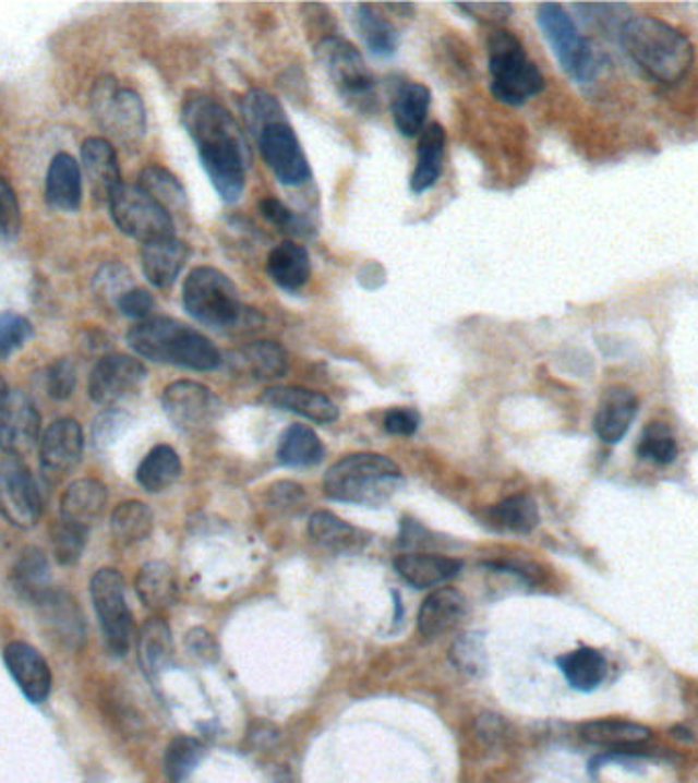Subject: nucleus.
Returning a JSON list of instances; mask_svg holds the SVG:
<instances>
[{
    "instance_id": "obj_1",
    "label": "nucleus",
    "mask_w": 698,
    "mask_h": 783,
    "mask_svg": "<svg viewBox=\"0 0 698 783\" xmlns=\"http://www.w3.org/2000/svg\"><path fill=\"white\" fill-rule=\"evenodd\" d=\"M180 117L213 189L222 203H238L245 190L250 149L231 110L213 96L192 93L184 98Z\"/></svg>"
},
{
    "instance_id": "obj_2",
    "label": "nucleus",
    "mask_w": 698,
    "mask_h": 783,
    "mask_svg": "<svg viewBox=\"0 0 698 783\" xmlns=\"http://www.w3.org/2000/svg\"><path fill=\"white\" fill-rule=\"evenodd\" d=\"M128 344L145 360L196 372H210L222 363L217 345L201 330L186 327L170 316H149L133 325L128 333Z\"/></svg>"
},
{
    "instance_id": "obj_3",
    "label": "nucleus",
    "mask_w": 698,
    "mask_h": 783,
    "mask_svg": "<svg viewBox=\"0 0 698 783\" xmlns=\"http://www.w3.org/2000/svg\"><path fill=\"white\" fill-rule=\"evenodd\" d=\"M619 41L641 70L666 84L683 80L695 62L688 37L653 16L627 19L619 27Z\"/></svg>"
},
{
    "instance_id": "obj_4",
    "label": "nucleus",
    "mask_w": 698,
    "mask_h": 783,
    "mask_svg": "<svg viewBox=\"0 0 698 783\" xmlns=\"http://www.w3.org/2000/svg\"><path fill=\"white\" fill-rule=\"evenodd\" d=\"M182 304L196 323L221 333H243L264 321L262 314L241 302L238 286L217 267L192 269L182 286Z\"/></svg>"
},
{
    "instance_id": "obj_5",
    "label": "nucleus",
    "mask_w": 698,
    "mask_h": 783,
    "mask_svg": "<svg viewBox=\"0 0 698 783\" xmlns=\"http://www.w3.org/2000/svg\"><path fill=\"white\" fill-rule=\"evenodd\" d=\"M323 487L334 501L382 506L402 487V473L386 455L351 454L327 470Z\"/></svg>"
},
{
    "instance_id": "obj_6",
    "label": "nucleus",
    "mask_w": 698,
    "mask_h": 783,
    "mask_svg": "<svg viewBox=\"0 0 698 783\" xmlns=\"http://www.w3.org/2000/svg\"><path fill=\"white\" fill-rule=\"evenodd\" d=\"M486 48L491 93L498 103L519 107L545 88V80L538 65L529 60L524 44L513 33L492 27L486 37Z\"/></svg>"
},
{
    "instance_id": "obj_7",
    "label": "nucleus",
    "mask_w": 698,
    "mask_h": 783,
    "mask_svg": "<svg viewBox=\"0 0 698 783\" xmlns=\"http://www.w3.org/2000/svg\"><path fill=\"white\" fill-rule=\"evenodd\" d=\"M315 58L349 109L362 115L376 110V80L368 70L360 49L339 35H323L315 46Z\"/></svg>"
},
{
    "instance_id": "obj_8",
    "label": "nucleus",
    "mask_w": 698,
    "mask_h": 783,
    "mask_svg": "<svg viewBox=\"0 0 698 783\" xmlns=\"http://www.w3.org/2000/svg\"><path fill=\"white\" fill-rule=\"evenodd\" d=\"M91 107L96 123L111 135L115 142L135 147L142 143L147 131V115L142 96L131 88H123L111 76L96 80Z\"/></svg>"
},
{
    "instance_id": "obj_9",
    "label": "nucleus",
    "mask_w": 698,
    "mask_h": 783,
    "mask_svg": "<svg viewBox=\"0 0 698 783\" xmlns=\"http://www.w3.org/2000/svg\"><path fill=\"white\" fill-rule=\"evenodd\" d=\"M111 219L121 233L142 243L174 237L172 215L140 184H121L109 198Z\"/></svg>"
},
{
    "instance_id": "obj_10",
    "label": "nucleus",
    "mask_w": 698,
    "mask_h": 783,
    "mask_svg": "<svg viewBox=\"0 0 698 783\" xmlns=\"http://www.w3.org/2000/svg\"><path fill=\"white\" fill-rule=\"evenodd\" d=\"M538 23L547 39L550 48L556 53L557 62L578 82H590L597 74L594 53L588 46L587 39L578 27L574 25L568 13L559 4H540L538 7Z\"/></svg>"
},
{
    "instance_id": "obj_11",
    "label": "nucleus",
    "mask_w": 698,
    "mask_h": 783,
    "mask_svg": "<svg viewBox=\"0 0 698 783\" xmlns=\"http://www.w3.org/2000/svg\"><path fill=\"white\" fill-rule=\"evenodd\" d=\"M91 598L111 653L125 655L133 637V618L121 574L111 567L98 569L91 580Z\"/></svg>"
},
{
    "instance_id": "obj_12",
    "label": "nucleus",
    "mask_w": 698,
    "mask_h": 783,
    "mask_svg": "<svg viewBox=\"0 0 698 783\" xmlns=\"http://www.w3.org/2000/svg\"><path fill=\"white\" fill-rule=\"evenodd\" d=\"M0 515L21 531L33 529L44 515V501L27 463L4 455L0 461Z\"/></svg>"
},
{
    "instance_id": "obj_13",
    "label": "nucleus",
    "mask_w": 698,
    "mask_h": 783,
    "mask_svg": "<svg viewBox=\"0 0 698 783\" xmlns=\"http://www.w3.org/2000/svg\"><path fill=\"white\" fill-rule=\"evenodd\" d=\"M255 143L266 166L285 186H301L311 180V166L302 152L301 142L288 121L266 127Z\"/></svg>"
},
{
    "instance_id": "obj_14",
    "label": "nucleus",
    "mask_w": 698,
    "mask_h": 783,
    "mask_svg": "<svg viewBox=\"0 0 698 783\" xmlns=\"http://www.w3.org/2000/svg\"><path fill=\"white\" fill-rule=\"evenodd\" d=\"M161 407L178 431L201 433L215 421L219 400L207 386L191 380H178L161 394Z\"/></svg>"
},
{
    "instance_id": "obj_15",
    "label": "nucleus",
    "mask_w": 698,
    "mask_h": 783,
    "mask_svg": "<svg viewBox=\"0 0 698 783\" xmlns=\"http://www.w3.org/2000/svg\"><path fill=\"white\" fill-rule=\"evenodd\" d=\"M145 377L147 370L142 361L123 353H109L96 361L88 380V394L96 405L115 408L140 390Z\"/></svg>"
},
{
    "instance_id": "obj_16",
    "label": "nucleus",
    "mask_w": 698,
    "mask_h": 783,
    "mask_svg": "<svg viewBox=\"0 0 698 783\" xmlns=\"http://www.w3.org/2000/svg\"><path fill=\"white\" fill-rule=\"evenodd\" d=\"M41 417L32 398L21 390H11L0 410V449L4 455L25 457L41 441Z\"/></svg>"
},
{
    "instance_id": "obj_17",
    "label": "nucleus",
    "mask_w": 698,
    "mask_h": 783,
    "mask_svg": "<svg viewBox=\"0 0 698 783\" xmlns=\"http://www.w3.org/2000/svg\"><path fill=\"white\" fill-rule=\"evenodd\" d=\"M84 454V433L74 419L64 417L49 424L39 441V461L46 475L62 478L74 470Z\"/></svg>"
},
{
    "instance_id": "obj_18",
    "label": "nucleus",
    "mask_w": 698,
    "mask_h": 783,
    "mask_svg": "<svg viewBox=\"0 0 698 783\" xmlns=\"http://www.w3.org/2000/svg\"><path fill=\"white\" fill-rule=\"evenodd\" d=\"M4 665L19 689L33 704H44L51 691V670L46 658L29 642L13 641L4 649Z\"/></svg>"
},
{
    "instance_id": "obj_19",
    "label": "nucleus",
    "mask_w": 698,
    "mask_h": 783,
    "mask_svg": "<svg viewBox=\"0 0 698 783\" xmlns=\"http://www.w3.org/2000/svg\"><path fill=\"white\" fill-rule=\"evenodd\" d=\"M80 168L98 203H109L112 192L123 184L117 149L105 137H86L80 147Z\"/></svg>"
},
{
    "instance_id": "obj_20",
    "label": "nucleus",
    "mask_w": 698,
    "mask_h": 783,
    "mask_svg": "<svg viewBox=\"0 0 698 783\" xmlns=\"http://www.w3.org/2000/svg\"><path fill=\"white\" fill-rule=\"evenodd\" d=\"M189 257H191V248L184 241L176 239V236L143 243V274L147 282L159 290L170 288L182 274Z\"/></svg>"
},
{
    "instance_id": "obj_21",
    "label": "nucleus",
    "mask_w": 698,
    "mask_h": 783,
    "mask_svg": "<svg viewBox=\"0 0 698 783\" xmlns=\"http://www.w3.org/2000/svg\"><path fill=\"white\" fill-rule=\"evenodd\" d=\"M260 402L276 410L301 414L315 423H334L339 417V410L325 394L301 386H272L262 392Z\"/></svg>"
},
{
    "instance_id": "obj_22",
    "label": "nucleus",
    "mask_w": 698,
    "mask_h": 783,
    "mask_svg": "<svg viewBox=\"0 0 698 783\" xmlns=\"http://www.w3.org/2000/svg\"><path fill=\"white\" fill-rule=\"evenodd\" d=\"M46 203L60 213H74L82 204V168L70 154H56L46 173Z\"/></svg>"
},
{
    "instance_id": "obj_23",
    "label": "nucleus",
    "mask_w": 698,
    "mask_h": 783,
    "mask_svg": "<svg viewBox=\"0 0 698 783\" xmlns=\"http://www.w3.org/2000/svg\"><path fill=\"white\" fill-rule=\"evenodd\" d=\"M35 606L41 612V618L48 623V627L60 637L64 645L79 647L84 641V621L79 604L72 595L62 590L49 588L46 594L37 598Z\"/></svg>"
},
{
    "instance_id": "obj_24",
    "label": "nucleus",
    "mask_w": 698,
    "mask_h": 783,
    "mask_svg": "<svg viewBox=\"0 0 698 783\" xmlns=\"http://www.w3.org/2000/svg\"><path fill=\"white\" fill-rule=\"evenodd\" d=\"M637 414V398L634 392L623 386H615L604 392L603 400L594 414V431L599 439L613 445L619 443Z\"/></svg>"
},
{
    "instance_id": "obj_25",
    "label": "nucleus",
    "mask_w": 698,
    "mask_h": 783,
    "mask_svg": "<svg viewBox=\"0 0 698 783\" xmlns=\"http://www.w3.org/2000/svg\"><path fill=\"white\" fill-rule=\"evenodd\" d=\"M266 272L286 292H299L311 280V255L294 241H282L268 255Z\"/></svg>"
},
{
    "instance_id": "obj_26",
    "label": "nucleus",
    "mask_w": 698,
    "mask_h": 783,
    "mask_svg": "<svg viewBox=\"0 0 698 783\" xmlns=\"http://www.w3.org/2000/svg\"><path fill=\"white\" fill-rule=\"evenodd\" d=\"M466 600L456 588H440L429 595L419 611V630L423 637H440L460 625Z\"/></svg>"
},
{
    "instance_id": "obj_27",
    "label": "nucleus",
    "mask_w": 698,
    "mask_h": 783,
    "mask_svg": "<svg viewBox=\"0 0 698 783\" xmlns=\"http://www.w3.org/2000/svg\"><path fill=\"white\" fill-rule=\"evenodd\" d=\"M229 363L254 380H276L288 372V356L276 341H254L243 345L229 356Z\"/></svg>"
},
{
    "instance_id": "obj_28",
    "label": "nucleus",
    "mask_w": 698,
    "mask_h": 783,
    "mask_svg": "<svg viewBox=\"0 0 698 783\" xmlns=\"http://www.w3.org/2000/svg\"><path fill=\"white\" fill-rule=\"evenodd\" d=\"M445 145L447 135L440 123H431L419 135L417 145V166L411 176V190L414 194H423L425 190L433 189L442 178L445 161Z\"/></svg>"
},
{
    "instance_id": "obj_29",
    "label": "nucleus",
    "mask_w": 698,
    "mask_h": 783,
    "mask_svg": "<svg viewBox=\"0 0 698 783\" xmlns=\"http://www.w3.org/2000/svg\"><path fill=\"white\" fill-rule=\"evenodd\" d=\"M398 576L414 588H433L458 576V559L433 555V553H405L395 559Z\"/></svg>"
},
{
    "instance_id": "obj_30",
    "label": "nucleus",
    "mask_w": 698,
    "mask_h": 783,
    "mask_svg": "<svg viewBox=\"0 0 698 783\" xmlns=\"http://www.w3.org/2000/svg\"><path fill=\"white\" fill-rule=\"evenodd\" d=\"M431 93L421 82H402L393 95L390 110L398 133L405 137L421 135L428 123Z\"/></svg>"
},
{
    "instance_id": "obj_31",
    "label": "nucleus",
    "mask_w": 698,
    "mask_h": 783,
    "mask_svg": "<svg viewBox=\"0 0 698 783\" xmlns=\"http://www.w3.org/2000/svg\"><path fill=\"white\" fill-rule=\"evenodd\" d=\"M107 498V487L103 482L95 478H82L65 487L60 513L65 520H72L88 529L105 513Z\"/></svg>"
},
{
    "instance_id": "obj_32",
    "label": "nucleus",
    "mask_w": 698,
    "mask_h": 783,
    "mask_svg": "<svg viewBox=\"0 0 698 783\" xmlns=\"http://www.w3.org/2000/svg\"><path fill=\"white\" fill-rule=\"evenodd\" d=\"M580 736L597 747H606L613 751H629L650 740L651 731L637 722L604 719V721H590L582 724Z\"/></svg>"
},
{
    "instance_id": "obj_33",
    "label": "nucleus",
    "mask_w": 698,
    "mask_h": 783,
    "mask_svg": "<svg viewBox=\"0 0 698 783\" xmlns=\"http://www.w3.org/2000/svg\"><path fill=\"white\" fill-rule=\"evenodd\" d=\"M309 534L318 547L327 549L337 555L358 553L365 547L368 537L360 529L351 527L344 518L332 513H315L309 520Z\"/></svg>"
},
{
    "instance_id": "obj_34",
    "label": "nucleus",
    "mask_w": 698,
    "mask_h": 783,
    "mask_svg": "<svg viewBox=\"0 0 698 783\" xmlns=\"http://www.w3.org/2000/svg\"><path fill=\"white\" fill-rule=\"evenodd\" d=\"M351 11H353L356 29L364 39L365 48L370 49V53L378 58H390L397 53L398 32L388 19L378 15L372 4H353Z\"/></svg>"
},
{
    "instance_id": "obj_35",
    "label": "nucleus",
    "mask_w": 698,
    "mask_h": 783,
    "mask_svg": "<svg viewBox=\"0 0 698 783\" xmlns=\"http://www.w3.org/2000/svg\"><path fill=\"white\" fill-rule=\"evenodd\" d=\"M557 667L566 677L571 688L578 691H592L599 688L606 672V661L603 653L592 647H580L571 653L557 658Z\"/></svg>"
},
{
    "instance_id": "obj_36",
    "label": "nucleus",
    "mask_w": 698,
    "mask_h": 783,
    "mask_svg": "<svg viewBox=\"0 0 698 783\" xmlns=\"http://www.w3.org/2000/svg\"><path fill=\"white\" fill-rule=\"evenodd\" d=\"M11 580L16 592L35 604L37 598H41L49 590V564L46 553L37 547L21 551L19 559L13 565Z\"/></svg>"
},
{
    "instance_id": "obj_37",
    "label": "nucleus",
    "mask_w": 698,
    "mask_h": 783,
    "mask_svg": "<svg viewBox=\"0 0 698 783\" xmlns=\"http://www.w3.org/2000/svg\"><path fill=\"white\" fill-rule=\"evenodd\" d=\"M323 455L325 447L317 433L304 424L288 426L278 443V459L292 468L315 466L323 459Z\"/></svg>"
},
{
    "instance_id": "obj_38",
    "label": "nucleus",
    "mask_w": 698,
    "mask_h": 783,
    "mask_svg": "<svg viewBox=\"0 0 698 783\" xmlns=\"http://www.w3.org/2000/svg\"><path fill=\"white\" fill-rule=\"evenodd\" d=\"M180 455L170 445H158L143 457L137 468V482L147 492H161L180 478Z\"/></svg>"
},
{
    "instance_id": "obj_39",
    "label": "nucleus",
    "mask_w": 698,
    "mask_h": 783,
    "mask_svg": "<svg viewBox=\"0 0 698 783\" xmlns=\"http://www.w3.org/2000/svg\"><path fill=\"white\" fill-rule=\"evenodd\" d=\"M154 529V515L140 501L121 502L111 517V533L121 545H135L147 539Z\"/></svg>"
},
{
    "instance_id": "obj_40",
    "label": "nucleus",
    "mask_w": 698,
    "mask_h": 783,
    "mask_svg": "<svg viewBox=\"0 0 698 783\" xmlns=\"http://www.w3.org/2000/svg\"><path fill=\"white\" fill-rule=\"evenodd\" d=\"M170 658H172L170 628L159 618H149L140 633V663L143 672L149 677H156L170 663Z\"/></svg>"
},
{
    "instance_id": "obj_41",
    "label": "nucleus",
    "mask_w": 698,
    "mask_h": 783,
    "mask_svg": "<svg viewBox=\"0 0 698 783\" xmlns=\"http://www.w3.org/2000/svg\"><path fill=\"white\" fill-rule=\"evenodd\" d=\"M152 198H156L170 215L186 208V190L174 173L161 166H147L140 173L137 182Z\"/></svg>"
},
{
    "instance_id": "obj_42",
    "label": "nucleus",
    "mask_w": 698,
    "mask_h": 783,
    "mask_svg": "<svg viewBox=\"0 0 698 783\" xmlns=\"http://www.w3.org/2000/svg\"><path fill=\"white\" fill-rule=\"evenodd\" d=\"M137 594L147 609H161L168 606L176 595V576L172 567L166 564L143 565L137 580H135Z\"/></svg>"
},
{
    "instance_id": "obj_43",
    "label": "nucleus",
    "mask_w": 698,
    "mask_h": 783,
    "mask_svg": "<svg viewBox=\"0 0 698 783\" xmlns=\"http://www.w3.org/2000/svg\"><path fill=\"white\" fill-rule=\"evenodd\" d=\"M491 522H494V527H498L503 531L529 533L540 522V510L531 496L515 494L492 508Z\"/></svg>"
},
{
    "instance_id": "obj_44",
    "label": "nucleus",
    "mask_w": 698,
    "mask_h": 783,
    "mask_svg": "<svg viewBox=\"0 0 698 783\" xmlns=\"http://www.w3.org/2000/svg\"><path fill=\"white\" fill-rule=\"evenodd\" d=\"M241 119L248 133L257 137L266 127L278 121H286L285 109L276 96L268 95L266 91L254 88L241 98Z\"/></svg>"
},
{
    "instance_id": "obj_45",
    "label": "nucleus",
    "mask_w": 698,
    "mask_h": 783,
    "mask_svg": "<svg viewBox=\"0 0 698 783\" xmlns=\"http://www.w3.org/2000/svg\"><path fill=\"white\" fill-rule=\"evenodd\" d=\"M203 759V745L191 736H178L174 738L164 757V768L172 783H184L189 780L198 761Z\"/></svg>"
},
{
    "instance_id": "obj_46",
    "label": "nucleus",
    "mask_w": 698,
    "mask_h": 783,
    "mask_svg": "<svg viewBox=\"0 0 698 783\" xmlns=\"http://www.w3.org/2000/svg\"><path fill=\"white\" fill-rule=\"evenodd\" d=\"M88 539V529L72 520L60 518L51 527V551L60 565H74L82 557Z\"/></svg>"
},
{
    "instance_id": "obj_47",
    "label": "nucleus",
    "mask_w": 698,
    "mask_h": 783,
    "mask_svg": "<svg viewBox=\"0 0 698 783\" xmlns=\"http://www.w3.org/2000/svg\"><path fill=\"white\" fill-rule=\"evenodd\" d=\"M637 455L641 459H648V461L660 463V466H667L676 459L678 445L672 437L666 423H650L646 426L639 445H637Z\"/></svg>"
},
{
    "instance_id": "obj_48",
    "label": "nucleus",
    "mask_w": 698,
    "mask_h": 783,
    "mask_svg": "<svg viewBox=\"0 0 698 783\" xmlns=\"http://www.w3.org/2000/svg\"><path fill=\"white\" fill-rule=\"evenodd\" d=\"M33 337V325L23 314L0 313V360H9Z\"/></svg>"
},
{
    "instance_id": "obj_49",
    "label": "nucleus",
    "mask_w": 698,
    "mask_h": 783,
    "mask_svg": "<svg viewBox=\"0 0 698 783\" xmlns=\"http://www.w3.org/2000/svg\"><path fill=\"white\" fill-rule=\"evenodd\" d=\"M19 231H21L19 198L9 180L0 176V243L15 241Z\"/></svg>"
},
{
    "instance_id": "obj_50",
    "label": "nucleus",
    "mask_w": 698,
    "mask_h": 783,
    "mask_svg": "<svg viewBox=\"0 0 698 783\" xmlns=\"http://www.w3.org/2000/svg\"><path fill=\"white\" fill-rule=\"evenodd\" d=\"M76 388V368L70 360H56L46 372V390L51 400L62 402L72 396Z\"/></svg>"
},
{
    "instance_id": "obj_51",
    "label": "nucleus",
    "mask_w": 698,
    "mask_h": 783,
    "mask_svg": "<svg viewBox=\"0 0 698 783\" xmlns=\"http://www.w3.org/2000/svg\"><path fill=\"white\" fill-rule=\"evenodd\" d=\"M96 292L100 297H111L115 302L131 290V274L121 264H109L95 276Z\"/></svg>"
},
{
    "instance_id": "obj_52",
    "label": "nucleus",
    "mask_w": 698,
    "mask_h": 783,
    "mask_svg": "<svg viewBox=\"0 0 698 783\" xmlns=\"http://www.w3.org/2000/svg\"><path fill=\"white\" fill-rule=\"evenodd\" d=\"M260 213L266 220H270L274 227H278L280 231H288V233H302V220L286 206L282 201L274 198V196H264L260 201Z\"/></svg>"
},
{
    "instance_id": "obj_53",
    "label": "nucleus",
    "mask_w": 698,
    "mask_h": 783,
    "mask_svg": "<svg viewBox=\"0 0 698 783\" xmlns=\"http://www.w3.org/2000/svg\"><path fill=\"white\" fill-rule=\"evenodd\" d=\"M115 306L119 309V313L125 314L129 318H135V321H147L154 309H156V300L154 297L145 290V288H137L133 286L131 290H128L123 297L119 298L115 302Z\"/></svg>"
},
{
    "instance_id": "obj_54",
    "label": "nucleus",
    "mask_w": 698,
    "mask_h": 783,
    "mask_svg": "<svg viewBox=\"0 0 698 783\" xmlns=\"http://www.w3.org/2000/svg\"><path fill=\"white\" fill-rule=\"evenodd\" d=\"M419 424L421 417L414 408H393L384 414V429L398 437L414 435L419 431Z\"/></svg>"
},
{
    "instance_id": "obj_55",
    "label": "nucleus",
    "mask_w": 698,
    "mask_h": 783,
    "mask_svg": "<svg viewBox=\"0 0 698 783\" xmlns=\"http://www.w3.org/2000/svg\"><path fill=\"white\" fill-rule=\"evenodd\" d=\"M456 9L466 13V15L477 19L480 23L486 25H498L503 21H507L508 15L513 13V7L505 2H477V4H456Z\"/></svg>"
},
{
    "instance_id": "obj_56",
    "label": "nucleus",
    "mask_w": 698,
    "mask_h": 783,
    "mask_svg": "<svg viewBox=\"0 0 698 783\" xmlns=\"http://www.w3.org/2000/svg\"><path fill=\"white\" fill-rule=\"evenodd\" d=\"M125 412L117 410V408H109L107 412H103L95 421V429H93V437H95V445L103 447L107 443H112L117 439V435L123 431V424H125Z\"/></svg>"
},
{
    "instance_id": "obj_57",
    "label": "nucleus",
    "mask_w": 698,
    "mask_h": 783,
    "mask_svg": "<svg viewBox=\"0 0 698 783\" xmlns=\"http://www.w3.org/2000/svg\"><path fill=\"white\" fill-rule=\"evenodd\" d=\"M454 658L460 663L461 670L468 674H480L482 672L480 667H484V651H482L480 642L472 639V635L456 645Z\"/></svg>"
},
{
    "instance_id": "obj_58",
    "label": "nucleus",
    "mask_w": 698,
    "mask_h": 783,
    "mask_svg": "<svg viewBox=\"0 0 698 783\" xmlns=\"http://www.w3.org/2000/svg\"><path fill=\"white\" fill-rule=\"evenodd\" d=\"M186 641H189V647H191V651L196 658L205 659V661H215V659L219 658L217 642L213 641V637L208 635L207 630L194 628L189 633Z\"/></svg>"
},
{
    "instance_id": "obj_59",
    "label": "nucleus",
    "mask_w": 698,
    "mask_h": 783,
    "mask_svg": "<svg viewBox=\"0 0 698 783\" xmlns=\"http://www.w3.org/2000/svg\"><path fill=\"white\" fill-rule=\"evenodd\" d=\"M9 394H11V390H9L7 382H4V377L0 376V410H2V407H4V405H7V398H9Z\"/></svg>"
}]
</instances>
